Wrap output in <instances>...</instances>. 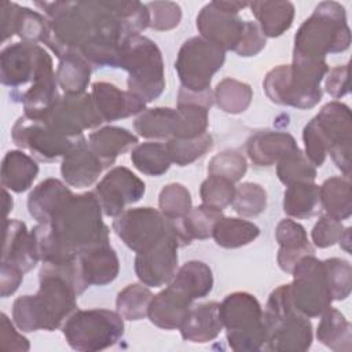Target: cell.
Returning a JSON list of instances; mask_svg holds the SVG:
<instances>
[{
	"label": "cell",
	"mask_w": 352,
	"mask_h": 352,
	"mask_svg": "<svg viewBox=\"0 0 352 352\" xmlns=\"http://www.w3.org/2000/svg\"><path fill=\"white\" fill-rule=\"evenodd\" d=\"M197 29L201 37L209 43L224 51H234L243 34L245 21H242L238 14L227 12L212 1L199 11Z\"/></svg>",
	"instance_id": "obj_19"
},
{
	"label": "cell",
	"mask_w": 352,
	"mask_h": 352,
	"mask_svg": "<svg viewBox=\"0 0 352 352\" xmlns=\"http://www.w3.org/2000/svg\"><path fill=\"white\" fill-rule=\"evenodd\" d=\"M320 205L326 214L345 220L352 214V191L348 176H333L319 186Z\"/></svg>",
	"instance_id": "obj_35"
},
{
	"label": "cell",
	"mask_w": 352,
	"mask_h": 352,
	"mask_svg": "<svg viewBox=\"0 0 352 352\" xmlns=\"http://www.w3.org/2000/svg\"><path fill=\"white\" fill-rule=\"evenodd\" d=\"M297 147L294 138L287 132L260 131L249 138L246 153L254 165L271 166Z\"/></svg>",
	"instance_id": "obj_26"
},
{
	"label": "cell",
	"mask_w": 352,
	"mask_h": 352,
	"mask_svg": "<svg viewBox=\"0 0 352 352\" xmlns=\"http://www.w3.org/2000/svg\"><path fill=\"white\" fill-rule=\"evenodd\" d=\"M177 124V110L170 107H153L143 110L135 120L133 128L146 139H170Z\"/></svg>",
	"instance_id": "obj_37"
},
{
	"label": "cell",
	"mask_w": 352,
	"mask_h": 352,
	"mask_svg": "<svg viewBox=\"0 0 352 352\" xmlns=\"http://www.w3.org/2000/svg\"><path fill=\"white\" fill-rule=\"evenodd\" d=\"M106 169L103 162L89 150L88 142L74 148L60 164V175L66 184L84 188L94 184L100 173Z\"/></svg>",
	"instance_id": "obj_28"
},
{
	"label": "cell",
	"mask_w": 352,
	"mask_h": 352,
	"mask_svg": "<svg viewBox=\"0 0 352 352\" xmlns=\"http://www.w3.org/2000/svg\"><path fill=\"white\" fill-rule=\"evenodd\" d=\"M102 214L95 192L73 194L50 223H38L30 231L37 260L65 264L89 248L110 243V231Z\"/></svg>",
	"instance_id": "obj_1"
},
{
	"label": "cell",
	"mask_w": 352,
	"mask_h": 352,
	"mask_svg": "<svg viewBox=\"0 0 352 352\" xmlns=\"http://www.w3.org/2000/svg\"><path fill=\"white\" fill-rule=\"evenodd\" d=\"M14 143L28 150L36 161L52 162L66 157L74 148L87 143L82 136H65L48 126L41 118L21 116L11 129Z\"/></svg>",
	"instance_id": "obj_11"
},
{
	"label": "cell",
	"mask_w": 352,
	"mask_h": 352,
	"mask_svg": "<svg viewBox=\"0 0 352 352\" xmlns=\"http://www.w3.org/2000/svg\"><path fill=\"white\" fill-rule=\"evenodd\" d=\"M3 197H4V214L7 216L10 210H12V198L8 195L7 192V188L3 187Z\"/></svg>",
	"instance_id": "obj_57"
},
{
	"label": "cell",
	"mask_w": 352,
	"mask_h": 352,
	"mask_svg": "<svg viewBox=\"0 0 352 352\" xmlns=\"http://www.w3.org/2000/svg\"><path fill=\"white\" fill-rule=\"evenodd\" d=\"M213 98L216 104L228 114H239L248 110L253 99V91L249 84L227 77L217 82Z\"/></svg>",
	"instance_id": "obj_39"
},
{
	"label": "cell",
	"mask_w": 352,
	"mask_h": 352,
	"mask_svg": "<svg viewBox=\"0 0 352 352\" xmlns=\"http://www.w3.org/2000/svg\"><path fill=\"white\" fill-rule=\"evenodd\" d=\"M230 348L236 352H254L267 341L263 309L258 300L246 292L224 297L219 308Z\"/></svg>",
	"instance_id": "obj_7"
},
{
	"label": "cell",
	"mask_w": 352,
	"mask_h": 352,
	"mask_svg": "<svg viewBox=\"0 0 352 352\" xmlns=\"http://www.w3.org/2000/svg\"><path fill=\"white\" fill-rule=\"evenodd\" d=\"M92 66L78 54L69 52L59 59L55 72L58 85L65 94H84L91 80Z\"/></svg>",
	"instance_id": "obj_36"
},
{
	"label": "cell",
	"mask_w": 352,
	"mask_h": 352,
	"mask_svg": "<svg viewBox=\"0 0 352 352\" xmlns=\"http://www.w3.org/2000/svg\"><path fill=\"white\" fill-rule=\"evenodd\" d=\"M322 209L319 186L314 182H301L287 186L283 194V210L294 219H308Z\"/></svg>",
	"instance_id": "obj_34"
},
{
	"label": "cell",
	"mask_w": 352,
	"mask_h": 352,
	"mask_svg": "<svg viewBox=\"0 0 352 352\" xmlns=\"http://www.w3.org/2000/svg\"><path fill=\"white\" fill-rule=\"evenodd\" d=\"M38 175L36 160L19 150L8 151L1 162V186L14 192L29 190Z\"/></svg>",
	"instance_id": "obj_30"
},
{
	"label": "cell",
	"mask_w": 352,
	"mask_h": 352,
	"mask_svg": "<svg viewBox=\"0 0 352 352\" xmlns=\"http://www.w3.org/2000/svg\"><path fill=\"white\" fill-rule=\"evenodd\" d=\"M351 30L345 8L337 1L319 3L294 36L293 55L309 59H324L349 48Z\"/></svg>",
	"instance_id": "obj_5"
},
{
	"label": "cell",
	"mask_w": 352,
	"mask_h": 352,
	"mask_svg": "<svg viewBox=\"0 0 352 352\" xmlns=\"http://www.w3.org/2000/svg\"><path fill=\"white\" fill-rule=\"evenodd\" d=\"M1 41L18 34L23 43L45 44L50 33L48 18L16 3L3 1L0 4Z\"/></svg>",
	"instance_id": "obj_18"
},
{
	"label": "cell",
	"mask_w": 352,
	"mask_h": 352,
	"mask_svg": "<svg viewBox=\"0 0 352 352\" xmlns=\"http://www.w3.org/2000/svg\"><path fill=\"white\" fill-rule=\"evenodd\" d=\"M275 238L279 245L276 257L278 265L287 274H292L300 258L315 254V249L308 241L305 228L292 219H283L278 223Z\"/></svg>",
	"instance_id": "obj_22"
},
{
	"label": "cell",
	"mask_w": 352,
	"mask_h": 352,
	"mask_svg": "<svg viewBox=\"0 0 352 352\" xmlns=\"http://www.w3.org/2000/svg\"><path fill=\"white\" fill-rule=\"evenodd\" d=\"M131 161L139 172L154 177L164 175L170 166L165 143L161 142L136 144L131 151Z\"/></svg>",
	"instance_id": "obj_40"
},
{
	"label": "cell",
	"mask_w": 352,
	"mask_h": 352,
	"mask_svg": "<svg viewBox=\"0 0 352 352\" xmlns=\"http://www.w3.org/2000/svg\"><path fill=\"white\" fill-rule=\"evenodd\" d=\"M318 324L316 338L336 352H349L352 348V327L346 318L336 308L329 307Z\"/></svg>",
	"instance_id": "obj_33"
},
{
	"label": "cell",
	"mask_w": 352,
	"mask_h": 352,
	"mask_svg": "<svg viewBox=\"0 0 352 352\" xmlns=\"http://www.w3.org/2000/svg\"><path fill=\"white\" fill-rule=\"evenodd\" d=\"M260 235V228L238 217H221L212 232L214 242L224 249H236L253 242Z\"/></svg>",
	"instance_id": "obj_38"
},
{
	"label": "cell",
	"mask_w": 352,
	"mask_h": 352,
	"mask_svg": "<svg viewBox=\"0 0 352 352\" xmlns=\"http://www.w3.org/2000/svg\"><path fill=\"white\" fill-rule=\"evenodd\" d=\"M73 197V192L58 179L50 177L38 183L28 197L29 214L37 223H50L55 213Z\"/></svg>",
	"instance_id": "obj_25"
},
{
	"label": "cell",
	"mask_w": 352,
	"mask_h": 352,
	"mask_svg": "<svg viewBox=\"0 0 352 352\" xmlns=\"http://www.w3.org/2000/svg\"><path fill=\"white\" fill-rule=\"evenodd\" d=\"M342 231L344 226L341 220L331 217L329 214H322L311 231L312 242L316 248L320 249L333 246L334 243L338 242Z\"/></svg>",
	"instance_id": "obj_50"
},
{
	"label": "cell",
	"mask_w": 352,
	"mask_h": 352,
	"mask_svg": "<svg viewBox=\"0 0 352 352\" xmlns=\"http://www.w3.org/2000/svg\"><path fill=\"white\" fill-rule=\"evenodd\" d=\"M153 293L146 285L131 283L125 286L117 296V312L126 320H140L147 316Z\"/></svg>",
	"instance_id": "obj_42"
},
{
	"label": "cell",
	"mask_w": 352,
	"mask_h": 352,
	"mask_svg": "<svg viewBox=\"0 0 352 352\" xmlns=\"http://www.w3.org/2000/svg\"><path fill=\"white\" fill-rule=\"evenodd\" d=\"M120 67L128 72V91L146 103L160 98L165 89L162 54L146 36H132L124 47Z\"/></svg>",
	"instance_id": "obj_8"
},
{
	"label": "cell",
	"mask_w": 352,
	"mask_h": 352,
	"mask_svg": "<svg viewBox=\"0 0 352 352\" xmlns=\"http://www.w3.org/2000/svg\"><path fill=\"white\" fill-rule=\"evenodd\" d=\"M231 205L239 216L256 217L267 208V192L257 183H242L235 187V195Z\"/></svg>",
	"instance_id": "obj_45"
},
{
	"label": "cell",
	"mask_w": 352,
	"mask_h": 352,
	"mask_svg": "<svg viewBox=\"0 0 352 352\" xmlns=\"http://www.w3.org/2000/svg\"><path fill=\"white\" fill-rule=\"evenodd\" d=\"M1 263L14 265L22 272H29L38 263L33 249L32 234L28 231L25 223L15 219H6Z\"/></svg>",
	"instance_id": "obj_24"
},
{
	"label": "cell",
	"mask_w": 352,
	"mask_h": 352,
	"mask_svg": "<svg viewBox=\"0 0 352 352\" xmlns=\"http://www.w3.org/2000/svg\"><path fill=\"white\" fill-rule=\"evenodd\" d=\"M220 304L209 301L190 308L183 320L180 334L183 340L197 344H205L214 340L223 330V323L219 312Z\"/></svg>",
	"instance_id": "obj_27"
},
{
	"label": "cell",
	"mask_w": 352,
	"mask_h": 352,
	"mask_svg": "<svg viewBox=\"0 0 352 352\" xmlns=\"http://www.w3.org/2000/svg\"><path fill=\"white\" fill-rule=\"evenodd\" d=\"M95 195L103 214L117 217L128 205L140 201L146 192L144 182L125 166L110 169L96 184Z\"/></svg>",
	"instance_id": "obj_16"
},
{
	"label": "cell",
	"mask_w": 352,
	"mask_h": 352,
	"mask_svg": "<svg viewBox=\"0 0 352 352\" xmlns=\"http://www.w3.org/2000/svg\"><path fill=\"white\" fill-rule=\"evenodd\" d=\"M252 14L265 37H279L290 29L294 19V6L290 1H253L249 3Z\"/></svg>",
	"instance_id": "obj_31"
},
{
	"label": "cell",
	"mask_w": 352,
	"mask_h": 352,
	"mask_svg": "<svg viewBox=\"0 0 352 352\" xmlns=\"http://www.w3.org/2000/svg\"><path fill=\"white\" fill-rule=\"evenodd\" d=\"M192 301L186 293L169 285L153 297L147 316L157 327L175 330L182 326Z\"/></svg>",
	"instance_id": "obj_23"
},
{
	"label": "cell",
	"mask_w": 352,
	"mask_h": 352,
	"mask_svg": "<svg viewBox=\"0 0 352 352\" xmlns=\"http://www.w3.org/2000/svg\"><path fill=\"white\" fill-rule=\"evenodd\" d=\"M263 319L265 348L275 352H304L312 345V324L293 304L290 285H280L270 294Z\"/></svg>",
	"instance_id": "obj_6"
},
{
	"label": "cell",
	"mask_w": 352,
	"mask_h": 352,
	"mask_svg": "<svg viewBox=\"0 0 352 352\" xmlns=\"http://www.w3.org/2000/svg\"><path fill=\"white\" fill-rule=\"evenodd\" d=\"M302 142L304 154L314 166H322L330 154L344 176H351L352 117L346 104L338 100L326 103L304 126Z\"/></svg>",
	"instance_id": "obj_3"
},
{
	"label": "cell",
	"mask_w": 352,
	"mask_h": 352,
	"mask_svg": "<svg viewBox=\"0 0 352 352\" xmlns=\"http://www.w3.org/2000/svg\"><path fill=\"white\" fill-rule=\"evenodd\" d=\"M170 162L179 166H187L202 158L213 147V138L209 132L191 139L170 138L165 143Z\"/></svg>",
	"instance_id": "obj_41"
},
{
	"label": "cell",
	"mask_w": 352,
	"mask_h": 352,
	"mask_svg": "<svg viewBox=\"0 0 352 352\" xmlns=\"http://www.w3.org/2000/svg\"><path fill=\"white\" fill-rule=\"evenodd\" d=\"M48 126L65 136H82L87 129L99 126L103 120L94 103L91 94H65L41 117Z\"/></svg>",
	"instance_id": "obj_14"
},
{
	"label": "cell",
	"mask_w": 352,
	"mask_h": 352,
	"mask_svg": "<svg viewBox=\"0 0 352 352\" xmlns=\"http://www.w3.org/2000/svg\"><path fill=\"white\" fill-rule=\"evenodd\" d=\"M292 275L290 296L297 311L307 318L320 316L333 302L323 261L315 254L304 256L294 265Z\"/></svg>",
	"instance_id": "obj_12"
},
{
	"label": "cell",
	"mask_w": 352,
	"mask_h": 352,
	"mask_svg": "<svg viewBox=\"0 0 352 352\" xmlns=\"http://www.w3.org/2000/svg\"><path fill=\"white\" fill-rule=\"evenodd\" d=\"M327 72L326 59L293 55L292 65H279L267 73L263 81L264 92L276 104L312 109L322 99L320 82Z\"/></svg>",
	"instance_id": "obj_4"
},
{
	"label": "cell",
	"mask_w": 352,
	"mask_h": 352,
	"mask_svg": "<svg viewBox=\"0 0 352 352\" xmlns=\"http://www.w3.org/2000/svg\"><path fill=\"white\" fill-rule=\"evenodd\" d=\"M91 96L103 122L128 118L146 110V102L143 99L128 89L122 91L114 84L104 81L92 84Z\"/></svg>",
	"instance_id": "obj_20"
},
{
	"label": "cell",
	"mask_w": 352,
	"mask_h": 352,
	"mask_svg": "<svg viewBox=\"0 0 352 352\" xmlns=\"http://www.w3.org/2000/svg\"><path fill=\"white\" fill-rule=\"evenodd\" d=\"M214 3L217 7H220L221 10L227 11V12H231V14H238L241 10L249 7V3H246V1H219V0H216Z\"/></svg>",
	"instance_id": "obj_55"
},
{
	"label": "cell",
	"mask_w": 352,
	"mask_h": 352,
	"mask_svg": "<svg viewBox=\"0 0 352 352\" xmlns=\"http://www.w3.org/2000/svg\"><path fill=\"white\" fill-rule=\"evenodd\" d=\"M265 43H267L265 36L263 34L258 25L252 21H245L243 34H242L238 45L235 47L234 52L243 58L254 56L264 50Z\"/></svg>",
	"instance_id": "obj_51"
},
{
	"label": "cell",
	"mask_w": 352,
	"mask_h": 352,
	"mask_svg": "<svg viewBox=\"0 0 352 352\" xmlns=\"http://www.w3.org/2000/svg\"><path fill=\"white\" fill-rule=\"evenodd\" d=\"M226 51L201 36L191 37L179 50L175 69L183 88L192 92L210 89L212 77L223 67Z\"/></svg>",
	"instance_id": "obj_10"
},
{
	"label": "cell",
	"mask_w": 352,
	"mask_h": 352,
	"mask_svg": "<svg viewBox=\"0 0 352 352\" xmlns=\"http://www.w3.org/2000/svg\"><path fill=\"white\" fill-rule=\"evenodd\" d=\"M52 65L50 54L38 44L15 43L3 48L0 54V81L12 91L28 82L30 85Z\"/></svg>",
	"instance_id": "obj_13"
},
{
	"label": "cell",
	"mask_w": 352,
	"mask_h": 352,
	"mask_svg": "<svg viewBox=\"0 0 352 352\" xmlns=\"http://www.w3.org/2000/svg\"><path fill=\"white\" fill-rule=\"evenodd\" d=\"M179 243L169 231L148 249L136 253L135 272L139 280L148 287H161L169 283L177 271Z\"/></svg>",
	"instance_id": "obj_17"
},
{
	"label": "cell",
	"mask_w": 352,
	"mask_h": 352,
	"mask_svg": "<svg viewBox=\"0 0 352 352\" xmlns=\"http://www.w3.org/2000/svg\"><path fill=\"white\" fill-rule=\"evenodd\" d=\"M150 14V26L154 30L165 32L175 29L182 21V8L173 1H151L146 4Z\"/></svg>",
	"instance_id": "obj_49"
},
{
	"label": "cell",
	"mask_w": 352,
	"mask_h": 352,
	"mask_svg": "<svg viewBox=\"0 0 352 352\" xmlns=\"http://www.w3.org/2000/svg\"><path fill=\"white\" fill-rule=\"evenodd\" d=\"M87 142L89 150L109 168L118 155L138 144V138L125 128L109 125L92 132Z\"/></svg>",
	"instance_id": "obj_29"
},
{
	"label": "cell",
	"mask_w": 352,
	"mask_h": 352,
	"mask_svg": "<svg viewBox=\"0 0 352 352\" xmlns=\"http://www.w3.org/2000/svg\"><path fill=\"white\" fill-rule=\"evenodd\" d=\"M169 285L186 293L191 300L204 298L213 289V274L204 261L191 260L176 271Z\"/></svg>",
	"instance_id": "obj_32"
},
{
	"label": "cell",
	"mask_w": 352,
	"mask_h": 352,
	"mask_svg": "<svg viewBox=\"0 0 352 352\" xmlns=\"http://www.w3.org/2000/svg\"><path fill=\"white\" fill-rule=\"evenodd\" d=\"M323 265L333 301L345 300L351 294L352 289V267L349 261L331 257L323 260Z\"/></svg>",
	"instance_id": "obj_46"
},
{
	"label": "cell",
	"mask_w": 352,
	"mask_h": 352,
	"mask_svg": "<svg viewBox=\"0 0 352 352\" xmlns=\"http://www.w3.org/2000/svg\"><path fill=\"white\" fill-rule=\"evenodd\" d=\"M248 170V162L245 157L235 150H224L208 164V173L226 177L231 182H239Z\"/></svg>",
	"instance_id": "obj_48"
},
{
	"label": "cell",
	"mask_w": 352,
	"mask_h": 352,
	"mask_svg": "<svg viewBox=\"0 0 352 352\" xmlns=\"http://www.w3.org/2000/svg\"><path fill=\"white\" fill-rule=\"evenodd\" d=\"M338 243L346 253H351V227L344 228V231L338 239Z\"/></svg>",
	"instance_id": "obj_56"
},
{
	"label": "cell",
	"mask_w": 352,
	"mask_h": 352,
	"mask_svg": "<svg viewBox=\"0 0 352 352\" xmlns=\"http://www.w3.org/2000/svg\"><path fill=\"white\" fill-rule=\"evenodd\" d=\"M199 195L202 204L223 210L232 204L235 195V186L234 182L226 177L209 175L201 184Z\"/></svg>",
	"instance_id": "obj_47"
},
{
	"label": "cell",
	"mask_w": 352,
	"mask_h": 352,
	"mask_svg": "<svg viewBox=\"0 0 352 352\" xmlns=\"http://www.w3.org/2000/svg\"><path fill=\"white\" fill-rule=\"evenodd\" d=\"M326 92L334 98L340 99L349 92V66L340 65L327 72L324 81Z\"/></svg>",
	"instance_id": "obj_53"
},
{
	"label": "cell",
	"mask_w": 352,
	"mask_h": 352,
	"mask_svg": "<svg viewBox=\"0 0 352 352\" xmlns=\"http://www.w3.org/2000/svg\"><path fill=\"white\" fill-rule=\"evenodd\" d=\"M158 208L166 219H182L192 209L191 194L183 184L169 183L160 191Z\"/></svg>",
	"instance_id": "obj_44"
},
{
	"label": "cell",
	"mask_w": 352,
	"mask_h": 352,
	"mask_svg": "<svg viewBox=\"0 0 352 352\" xmlns=\"http://www.w3.org/2000/svg\"><path fill=\"white\" fill-rule=\"evenodd\" d=\"M113 230L131 250L139 253L157 243L168 232V219L150 206L131 208L114 219Z\"/></svg>",
	"instance_id": "obj_15"
},
{
	"label": "cell",
	"mask_w": 352,
	"mask_h": 352,
	"mask_svg": "<svg viewBox=\"0 0 352 352\" xmlns=\"http://www.w3.org/2000/svg\"><path fill=\"white\" fill-rule=\"evenodd\" d=\"M77 264L85 289L92 285L104 286L111 283L120 271L117 253L110 243L98 245L81 252L77 256Z\"/></svg>",
	"instance_id": "obj_21"
},
{
	"label": "cell",
	"mask_w": 352,
	"mask_h": 352,
	"mask_svg": "<svg viewBox=\"0 0 352 352\" xmlns=\"http://www.w3.org/2000/svg\"><path fill=\"white\" fill-rule=\"evenodd\" d=\"M23 274L19 268L1 263L0 267V296L1 298H6L11 294H14L19 285L22 283Z\"/></svg>",
	"instance_id": "obj_54"
},
{
	"label": "cell",
	"mask_w": 352,
	"mask_h": 352,
	"mask_svg": "<svg viewBox=\"0 0 352 352\" xmlns=\"http://www.w3.org/2000/svg\"><path fill=\"white\" fill-rule=\"evenodd\" d=\"M276 175L285 186L314 182L316 177V166H314L307 155L297 147L276 162Z\"/></svg>",
	"instance_id": "obj_43"
},
{
	"label": "cell",
	"mask_w": 352,
	"mask_h": 352,
	"mask_svg": "<svg viewBox=\"0 0 352 352\" xmlns=\"http://www.w3.org/2000/svg\"><path fill=\"white\" fill-rule=\"evenodd\" d=\"M62 333L74 351H103L121 340L124 320L118 312L110 309H77L63 323Z\"/></svg>",
	"instance_id": "obj_9"
},
{
	"label": "cell",
	"mask_w": 352,
	"mask_h": 352,
	"mask_svg": "<svg viewBox=\"0 0 352 352\" xmlns=\"http://www.w3.org/2000/svg\"><path fill=\"white\" fill-rule=\"evenodd\" d=\"M36 294L21 296L12 305V320L25 331H52L63 326L77 309V296L85 287L81 282L77 258L65 264L43 263Z\"/></svg>",
	"instance_id": "obj_2"
},
{
	"label": "cell",
	"mask_w": 352,
	"mask_h": 352,
	"mask_svg": "<svg viewBox=\"0 0 352 352\" xmlns=\"http://www.w3.org/2000/svg\"><path fill=\"white\" fill-rule=\"evenodd\" d=\"M18 330L15 329V323H12L8 319V316L4 312H1L0 314V348L3 351H11V352L29 351L30 348L29 340L23 337Z\"/></svg>",
	"instance_id": "obj_52"
}]
</instances>
